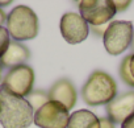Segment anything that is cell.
<instances>
[{
	"label": "cell",
	"instance_id": "7a4b0ae2",
	"mask_svg": "<svg viewBox=\"0 0 134 128\" xmlns=\"http://www.w3.org/2000/svg\"><path fill=\"white\" fill-rule=\"evenodd\" d=\"M117 96V85L113 77L103 70L93 71L82 87V98L88 106L110 103Z\"/></svg>",
	"mask_w": 134,
	"mask_h": 128
},
{
	"label": "cell",
	"instance_id": "5bb4252c",
	"mask_svg": "<svg viewBox=\"0 0 134 128\" xmlns=\"http://www.w3.org/2000/svg\"><path fill=\"white\" fill-rule=\"evenodd\" d=\"M129 62H130V54H127L126 57H124V59L120 63V78L122 79V82L125 85H127L129 87H134V79L130 74V69H129Z\"/></svg>",
	"mask_w": 134,
	"mask_h": 128
},
{
	"label": "cell",
	"instance_id": "d6986e66",
	"mask_svg": "<svg viewBox=\"0 0 134 128\" xmlns=\"http://www.w3.org/2000/svg\"><path fill=\"white\" fill-rule=\"evenodd\" d=\"M121 128H134V114L131 116H129L122 124H121Z\"/></svg>",
	"mask_w": 134,
	"mask_h": 128
},
{
	"label": "cell",
	"instance_id": "8fae6325",
	"mask_svg": "<svg viewBox=\"0 0 134 128\" xmlns=\"http://www.w3.org/2000/svg\"><path fill=\"white\" fill-rule=\"evenodd\" d=\"M30 58V50L21 42L11 41L7 52L0 58V63L3 68H16L20 65H25V62Z\"/></svg>",
	"mask_w": 134,
	"mask_h": 128
},
{
	"label": "cell",
	"instance_id": "9c48e42d",
	"mask_svg": "<svg viewBox=\"0 0 134 128\" xmlns=\"http://www.w3.org/2000/svg\"><path fill=\"white\" fill-rule=\"evenodd\" d=\"M105 110L108 119H110L114 124H122L129 116L134 114V90L117 95L110 103L107 104Z\"/></svg>",
	"mask_w": 134,
	"mask_h": 128
},
{
	"label": "cell",
	"instance_id": "277c9868",
	"mask_svg": "<svg viewBox=\"0 0 134 128\" xmlns=\"http://www.w3.org/2000/svg\"><path fill=\"white\" fill-rule=\"evenodd\" d=\"M133 32L134 28L131 21H110L103 36L105 50L110 55H120L131 45Z\"/></svg>",
	"mask_w": 134,
	"mask_h": 128
},
{
	"label": "cell",
	"instance_id": "2e32d148",
	"mask_svg": "<svg viewBox=\"0 0 134 128\" xmlns=\"http://www.w3.org/2000/svg\"><path fill=\"white\" fill-rule=\"evenodd\" d=\"M113 4L116 7V12H124L129 8L130 2H117V0H113Z\"/></svg>",
	"mask_w": 134,
	"mask_h": 128
},
{
	"label": "cell",
	"instance_id": "30bf717a",
	"mask_svg": "<svg viewBox=\"0 0 134 128\" xmlns=\"http://www.w3.org/2000/svg\"><path fill=\"white\" fill-rule=\"evenodd\" d=\"M47 94L50 100L60 103L69 111L72 110L76 104V99H78L76 89L72 85V82L67 78H62L54 82V85L50 87Z\"/></svg>",
	"mask_w": 134,
	"mask_h": 128
},
{
	"label": "cell",
	"instance_id": "7c38bea8",
	"mask_svg": "<svg viewBox=\"0 0 134 128\" xmlns=\"http://www.w3.org/2000/svg\"><path fill=\"white\" fill-rule=\"evenodd\" d=\"M67 128H100V119L90 110H78L70 115Z\"/></svg>",
	"mask_w": 134,
	"mask_h": 128
},
{
	"label": "cell",
	"instance_id": "603a6c76",
	"mask_svg": "<svg viewBox=\"0 0 134 128\" xmlns=\"http://www.w3.org/2000/svg\"><path fill=\"white\" fill-rule=\"evenodd\" d=\"M12 2H0V8H2L3 6H9Z\"/></svg>",
	"mask_w": 134,
	"mask_h": 128
},
{
	"label": "cell",
	"instance_id": "4fadbf2b",
	"mask_svg": "<svg viewBox=\"0 0 134 128\" xmlns=\"http://www.w3.org/2000/svg\"><path fill=\"white\" fill-rule=\"evenodd\" d=\"M25 99L29 102V104H30V107L33 108L34 112L37 110H40L43 104H46L50 100L49 99V94L46 91H43V90H33Z\"/></svg>",
	"mask_w": 134,
	"mask_h": 128
},
{
	"label": "cell",
	"instance_id": "7402d4cb",
	"mask_svg": "<svg viewBox=\"0 0 134 128\" xmlns=\"http://www.w3.org/2000/svg\"><path fill=\"white\" fill-rule=\"evenodd\" d=\"M3 82V66H2V63H0V83Z\"/></svg>",
	"mask_w": 134,
	"mask_h": 128
},
{
	"label": "cell",
	"instance_id": "6da1fadb",
	"mask_svg": "<svg viewBox=\"0 0 134 128\" xmlns=\"http://www.w3.org/2000/svg\"><path fill=\"white\" fill-rule=\"evenodd\" d=\"M34 111L25 98L17 96L0 86V124L3 128H29Z\"/></svg>",
	"mask_w": 134,
	"mask_h": 128
},
{
	"label": "cell",
	"instance_id": "5b68a950",
	"mask_svg": "<svg viewBox=\"0 0 134 128\" xmlns=\"http://www.w3.org/2000/svg\"><path fill=\"white\" fill-rule=\"evenodd\" d=\"M78 6L80 16L92 27L109 24L117 13L110 0H83L78 3Z\"/></svg>",
	"mask_w": 134,
	"mask_h": 128
},
{
	"label": "cell",
	"instance_id": "8992f818",
	"mask_svg": "<svg viewBox=\"0 0 134 128\" xmlns=\"http://www.w3.org/2000/svg\"><path fill=\"white\" fill-rule=\"evenodd\" d=\"M33 85L34 70L28 65H20L9 69L2 82L3 87L21 98H26L33 91Z\"/></svg>",
	"mask_w": 134,
	"mask_h": 128
},
{
	"label": "cell",
	"instance_id": "9a60e30c",
	"mask_svg": "<svg viewBox=\"0 0 134 128\" xmlns=\"http://www.w3.org/2000/svg\"><path fill=\"white\" fill-rule=\"evenodd\" d=\"M9 44H11V36H9L7 28L0 27V58H2L4 55V53L7 52Z\"/></svg>",
	"mask_w": 134,
	"mask_h": 128
},
{
	"label": "cell",
	"instance_id": "cb8c5ba5",
	"mask_svg": "<svg viewBox=\"0 0 134 128\" xmlns=\"http://www.w3.org/2000/svg\"><path fill=\"white\" fill-rule=\"evenodd\" d=\"M130 48H131V50H133V53H134V32H133V40H131V45H130Z\"/></svg>",
	"mask_w": 134,
	"mask_h": 128
},
{
	"label": "cell",
	"instance_id": "e0dca14e",
	"mask_svg": "<svg viewBox=\"0 0 134 128\" xmlns=\"http://www.w3.org/2000/svg\"><path fill=\"white\" fill-rule=\"evenodd\" d=\"M100 119V128H116L114 123L108 117H99Z\"/></svg>",
	"mask_w": 134,
	"mask_h": 128
},
{
	"label": "cell",
	"instance_id": "ba28073f",
	"mask_svg": "<svg viewBox=\"0 0 134 128\" xmlns=\"http://www.w3.org/2000/svg\"><path fill=\"white\" fill-rule=\"evenodd\" d=\"M59 29L66 42L71 45L84 41L90 33L88 23L80 16V13L75 12H67L60 17Z\"/></svg>",
	"mask_w": 134,
	"mask_h": 128
},
{
	"label": "cell",
	"instance_id": "ac0fdd59",
	"mask_svg": "<svg viewBox=\"0 0 134 128\" xmlns=\"http://www.w3.org/2000/svg\"><path fill=\"white\" fill-rule=\"evenodd\" d=\"M107 28H108V24H105V25H99V27H92V32H93L96 36L103 37L104 33H105V30H107Z\"/></svg>",
	"mask_w": 134,
	"mask_h": 128
},
{
	"label": "cell",
	"instance_id": "ffe728a7",
	"mask_svg": "<svg viewBox=\"0 0 134 128\" xmlns=\"http://www.w3.org/2000/svg\"><path fill=\"white\" fill-rule=\"evenodd\" d=\"M129 69H130V74L134 79V53L130 54V62H129Z\"/></svg>",
	"mask_w": 134,
	"mask_h": 128
},
{
	"label": "cell",
	"instance_id": "52a82bcc",
	"mask_svg": "<svg viewBox=\"0 0 134 128\" xmlns=\"http://www.w3.org/2000/svg\"><path fill=\"white\" fill-rule=\"evenodd\" d=\"M70 112L58 102L49 100L34 112L33 123L40 128H67Z\"/></svg>",
	"mask_w": 134,
	"mask_h": 128
},
{
	"label": "cell",
	"instance_id": "3957f363",
	"mask_svg": "<svg viewBox=\"0 0 134 128\" xmlns=\"http://www.w3.org/2000/svg\"><path fill=\"white\" fill-rule=\"evenodd\" d=\"M7 30L13 41L17 42L36 38L40 30L36 12L26 6L15 7L7 16Z\"/></svg>",
	"mask_w": 134,
	"mask_h": 128
},
{
	"label": "cell",
	"instance_id": "44dd1931",
	"mask_svg": "<svg viewBox=\"0 0 134 128\" xmlns=\"http://www.w3.org/2000/svg\"><path fill=\"white\" fill-rule=\"evenodd\" d=\"M7 16H8V15L4 12V9L0 8V27H3V24L7 23Z\"/></svg>",
	"mask_w": 134,
	"mask_h": 128
}]
</instances>
